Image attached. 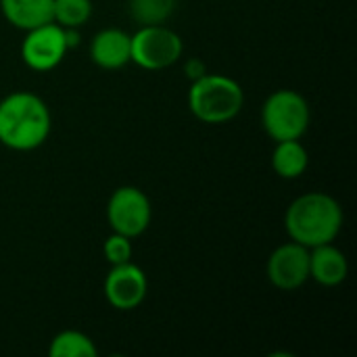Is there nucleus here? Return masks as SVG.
I'll return each mask as SVG.
<instances>
[{"label":"nucleus","mask_w":357,"mask_h":357,"mask_svg":"<svg viewBox=\"0 0 357 357\" xmlns=\"http://www.w3.org/2000/svg\"><path fill=\"white\" fill-rule=\"evenodd\" d=\"M153 218L149 197L136 186H119L107 203V220L113 232L128 238L140 236Z\"/></svg>","instance_id":"6"},{"label":"nucleus","mask_w":357,"mask_h":357,"mask_svg":"<svg viewBox=\"0 0 357 357\" xmlns=\"http://www.w3.org/2000/svg\"><path fill=\"white\" fill-rule=\"evenodd\" d=\"M307 165H310V155H307V149L301 144V140L276 142V149L272 153V167L280 178L295 180L303 176Z\"/></svg>","instance_id":"13"},{"label":"nucleus","mask_w":357,"mask_h":357,"mask_svg":"<svg viewBox=\"0 0 357 357\" xmlns=\"http://www.w3.org/2000/svg\"><path fill=\"white\" fill-rule=\"evenodd\" d=\"M310 105L297 90H276L270 94L261 109V123L266 134L280 140H301L310 128Z\"/></svg>","instance_id":"4"},{"label":"nucleus","mask_w":357,"mask_h":357,"mask_svg":"<svg viewBox=\"0 0 357 357\" xmlns=\"http://www.w3.org/2000/svg\"><path fill=\"white\" fill-rule=\"evenodd\" d=\"M52 117L33 92H10L0 100V142L10 151H33L50 134Z\"/></svg>","instance_id":"1"},{"label":"nucleus","mask_w":357,"mask_h":357,"mask_svg":"<svg viewBox=\"0 0 357 357\" xmlns=\"http://www.w3.org/2000/svg\"><path fill=\"white\" fill-rule=\"evenodd\" d=\"M130 241H132V238L113 232V234L105 241V245H102L105 259H107L111 266L132 261V243H130Z\"/></svg>","instance_id":"17"},{"label":"nucleus","mask_w":357,"mask_h":357,"mask_svg":"<svg viewBox=\"0 0 357 357\" xmlns=\"http://www.w3.org/2000/svg\"><path fill=\"white\" fill-rule=\"evenodd\" d=\"M176 0H130V15L140 25H161L174 13Z\"/></svg>","instance_id":"15"},{"label":"nucleus","mask_w":357,"mask_h":357,"mask_svg":"<svg viewBox=\"0 0 357 357\" xmlns=\"http://www.w3.org/2000/svg\"><path fill=\"white\" fill-rule=\"evenodd\" d=\"M92 15V0H52V21L61 27H82Z\"/></svg>","instance_id":"16"},{"label":"nucleus","mask_w":357,"mask_h":357,"mask_svg":"<svg viewBox=\"0 0 357 357\" xmlns=\"http://www.w3.org/2000/svg\"><path fill=\"white\" fill-rule=\"evenodd\" d=\"M184 71H186V77L190 79V82H195V79H199V77H203L205 73H207V65L201 61V59H190V61H186V67H184Z\"/></svg>","instance_id":"18"},{"label":"nucleus","mask_w":357,"mask_h":357,"mask_svg":"<svg viewBox=\"0 0 357 357\" xmlns=\"http://www.w3.org/2000/svg\"><path fill=\"white\" fill-rule=\"evenodd\" d=\"M132 38V63L146 71H159L174 65L182 52L184 42L182 38L161 25H140V29L130 36Z\"/></svg>","instance_id":"5"},{"label":"nucleus","mask_w":357,"mask_h":357,"mask_svg":"<svg viewBox=\"0 0 357 357\" xmlns=\"http://www.w3.org/2000/svg\"><path fill=\"white\" fill-rule=\"evenodd\" d=\"M268 280L280 291H295L310 278V249L291 241L280 245L268 259Z\"/></svg>","instance_id":"8"},{"label":"nucleus","mask_w":357,"mask_h":357,"mask_svg":"<svg viewBox=\"0 0 357 357\" xmlns=\"http://www.w3.org/2000/svg\"><path fill=\"white\" fill-rule=\"evenodd\" d=\"M92 61L102 69H121L132 63V38L123 29L109 27L98 31L90 44Z\"/></svg>","instance_id":"10"},{"label":"nucleus","mask_w":357,"mask_h":357,"mask_svg":"<svg viewBox=\"0 0 357 357\" xmlns=\"http://www.w3.org/2000/svg\"><path fill=\"white\" fill-rule=\"evenodd\" d=\"M6 21L23 31L52 21V0H0Z\"/></svg>","instance_id":"12"},{"label":"nucleus","mask_w":357,"mask_h":357,"mask_svg":"<svg viewBox=\"0 0 357 357\" xmlns=\"http://www.w3.org/2000/svg\"><path fill=\"white\" fill-rule=\"evenodd\" d=\"M284 228L291 241L307 249L333 243L343 228V207L324 192L301 195L289 205Z\"/></svg>","instance_id":"2"},{"label":"nucleus","mask_w":357,"mask_h":357,"mask_svg":"<svg viewBox=\"0 0 357 357\" xmlns=\"http://www.w3.org/2000/svg\"><path fill=\"white\" fill-rule=\"evenodd\" d=\"M146 291H149L146 276L132 261L113 266L105 278V297L111 303V307L119 312L136 310L144 301Z\"/></svg>","instance_id":"9"},{"label":"nucleus","mask_w":357,"mask_h":357,"mask_svg":"<svg viewBox=\"0 0 357 357\" xmlns=\"http://www.w3.org/2000/svg\"><path fill=\"white\" fill-rule=\"evenodd\" d=\"M69 46L65 40V27L50 21L25 31L21 44V59L33 71H50L65 59Z\"/></svg>","instance_id":"7"},{"label":"nucleus","mask_w":357,"mask_h":357,"mask_svg":"<svg viewBox=\"0 0 357 357\" xmlns=\"http://www.w3.org/2000/svg\"><path fill=\"white\" fill-rule=\"evenodd\" d=\"M48 356L50 357H96L98 349L94 341L79 333V331H63L59 333L50 345H48Z\"/></svg>","instance_id":"14"},{"label":"nucleus","mask_w":357,"mask_h":357,"mask_svg":"<svg viewBox=\"0 0 357 357\" xmlns=\"http://www.w3.org/2000/svg\"><path fill=\"white\" fill-rule=\"evenodd\" d=\"M245 105L243 86L220 73H205L195 79L188 92L190 113L203 123H226L232 121Z\"/></svg>","instance_id":"3"},{"label":"nucleus","mask_w":357,"mask_h":357,"mask_svg":"<svg viewBox=\"0 0 357 357\" xmlns=\"http://www.w3.org/2000/svg\"><path fill=\"white\" fill-rule=\"evenodd\" d=\"M349 274L347 257L333 243L310 249V278L322 287H337Z\"/></svg>","instance_id":"11"}]
</instances>
